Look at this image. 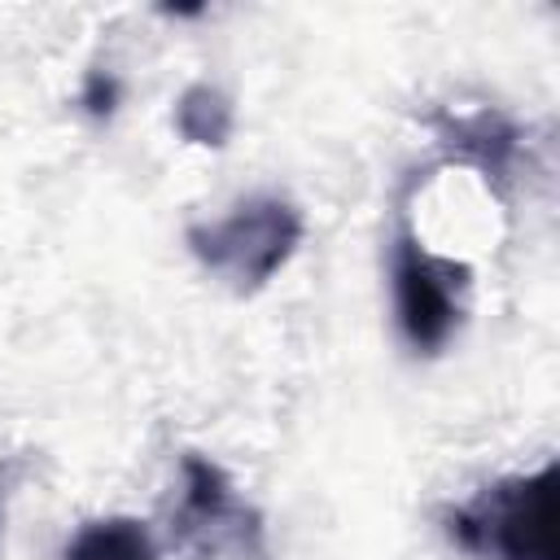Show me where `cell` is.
Instances as JSON below:
<instances>
[{
  "label": "cell",
  "instance_id": "obj_2",
  "mask_svg": "<svg viewBox=\"0 0 560 560\" xmlns=\"http://www.w3.org/2000/svg\"><path fill=\"white\" fill-rule=\"evenodd\" d=\"M556 464L486 486L468 508L451 512V538L494 560H556Z\"/></svg>",
  "mask_w": 560,
  "mask_h": 560
},
{
  "label": "cell",
  "instance_id": "obj_8",
  "mask_svg": "<svg viewBox=\"0 0 560 560\" xmlns=\"http://www.w3.org/2000/svg\"><path fill=\"white\" fill-rule=\"evenodd\" d=\"M79 105H83L92 118H109L114 105H118V79H114L109 70H88V74H83Z\"/></svg>",
  "mask_w": 560,
  "mask_h": 560
},
{
  "label": "cell",
  "instance_id": "obj_5",
  "mask_svg": "<svg viewBox=\"0 0 560 560\" xmlns=\"http://www.w3.org/2000/svg\"><path fill=\"white\" fill-rule=\"evenodd\" d=\"M438 136H442V144H451V153L477 162L486 175H503L516 153V127L494 109L446 114V118H438Z\"/></svg>",
  "mask_w": 560,
  "mask_h": 560
},
{
  "label": "cell",
  "instance_id": "obj_3",
  "mask_svg": "<svg viewBox=\"0 0 560 560\" xmlns=\"http://www.w3.org/2000/svg\"><path fill=\"white\" fill-rule=\"evenodd\" d=\"M394 302H398V324L416 350H438L451 341L459 324L451 267L438 262L411 232H402L394 245Z\"/></svg>",
  "mask_w": 560,
  "mask_h": 560
},
{
  "label": "cell",
  "instance_id": "obj_4",
  "mask_svg": "<svg viewBox=\"0 0 560 560\" xmlns=\"http://www.w3.org/2000/svg\"><path fill=\"white\" fill-rule=\"evenodd\" d=\"M179 529L197 538L210 551L223 547H245L258 542V516L236 503L232 481L219 464L188 455L184 459V508H179Z\"/></svg>",
  "mask_w": 560,
  "mask_h": 560
},
{
  "label": "cell",
  "instance_id": "obj_6",
  "mask_svg": "<svg viewBox=\"0 0 560 560\" xmlns=\"http://www.w3.org/2000/svg\"><path fill=\"white\" fill-rule=\"evenodd\" d=\"M61 560H158L153 534L144 521L136 516H105V521H88Z\"/></svg>",
  "mask_w": 560,
  "mask_h": 560
},
{
  "label": "cell",
  "instance_id": "obj_1",
  "mask_svg": "<svg viewBox=\"0 0 560 560\" xmlns=\"http://www.w3.org/2000/svg\"><path fill=\"white\" fill-rule=\"evenodd\" d=\"M302 214L284 197H245L223 219L188 228V249L236 293L262 289L298 249Z\"/></svg>",
  "mask_w": 560,
  "mask_h": 560
},
{
  "label": "cell",
  "instance_id": "obj_7",
  "mask_svg": "<svg viewBox=\"0 0 560 560\" xmlns=\"http://www.w3.org/2000/svg\"><path fill=\"white\" fill-rule=\"evenodd\" d=\"M232 101L210 88V83H192L179 101H175V131L188 140V144H201V149H223L228 136H232Z\"/></svg>",
  "mask_w": 560,
  "mask_h": 560
},
{
  "label": "cell",
  "instance_id": "obj_9",
  "mask_svg": "<svg viewBox=\"0 0 560 560\" xmlns=\"http://www.w3.org/2000/svg\"><path fill=\"white\" fill-rule=\"evenodd\" d=\"M0 525H4V477H0Z\"/></svg>",
  "mask_w": 560,
  "mask_h": 560
}]
</instances>
